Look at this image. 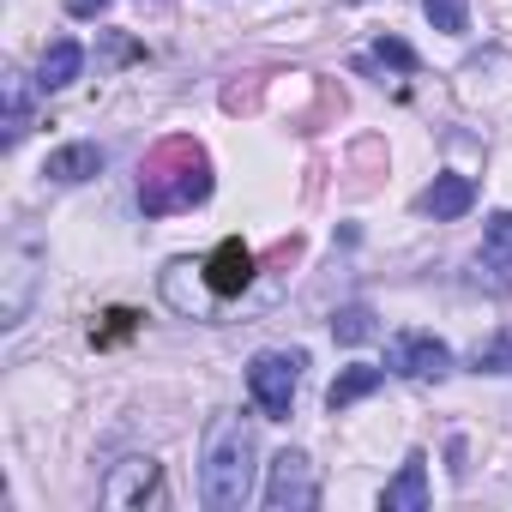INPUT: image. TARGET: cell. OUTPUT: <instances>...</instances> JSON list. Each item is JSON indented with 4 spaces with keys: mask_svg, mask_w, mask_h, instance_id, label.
Returning <instances> with one entry per match:
<instances>
[{
    "mask_svg": "<svg viewBox=\"0 0 512 512\" xmlns=\"http://www.w3.org/2000/svg\"><path fill=\"white\" fill-rule=\"evenodd\" d=\"M386 368L404 374V380H440L452 368V350L434 338V332H398L386 344Z\"/></svg>",
    "mask_w": 512,
    "mask_h": 512,
    "instance_id": "5",
    "label": "cell"
},
{
    "mask_svg": "<svg viewBox=\"0 0 512 512\" xmlns=\"http://www.w3.org/2000/svg\"><path fill=\"white\" fill-rule=\"evenodd\" d=\"M25 127H31V91L19 73H7V145H19Z\"/></svg>",
    "mask_w": 512,
    "mask_h": 512,
    "instance_id": "13",
    "label": "cell"
},
{
    "mask_svg": "<svg viewBox=\"0 0 512 512\" xmlns=\"http://www.w3.org/2000/svg\"><path fill=\"white\" fill-rule=\"evenodd\" d=\"M151 494H157V458H127L103 488L109 506H133V500H151Z\"/></svg>",
    "mask_w": 512,
    "mask_h": 512,
    "instance_id": "9",
    "label": "cell"
},
{
    "mask_svg": "<svg viewBox=\"0 0 512 512\" xmlns=\"http://www.w3.org/2000/svg\"><path fill=\"white\" fill-rule=\"evenodd\" d=\"M199 272H205V290L211 296H241L253 284V253L241 247V235H229V241H217V253H211Z\"/></svg>",
    "mask_w": 512,
    "mask_h": 512,
    "instance_id": "6",
    "label": "cell"
},
{
    "mask_svg": "<svg viewBox=\"0 0 512 512\" xmlns=\"http://www.w3.org/2000/svg\"><path fill=\"white\" fill-rule=\"evenodd\" d=\"M512 368V338H494L476 350V374H506Z\"/></svg>",
    "mask_w": 512,
    "mask_h": 512,
    "instance_id": "18",
    "label": "cell"
},
{
    "mask_svg": "<svg viewBox=\"0 0 512 512\" xmlns=\"http://www.w3.org/2000/svg\"><path fill=\"white\" fill-rule=\"evenodd\" d=\"M253 458H260V446H253V428L241 416H211L205 428V446H199V500L211 512H235L247 506L253 494Z\"/></svg>",
    "mask_w": 512,
    "mask_h": 512,
    "instance_id": "1",
    "label": "cell"
},
{
    "mask_svg": "<svg viewBox=\"0 0 512 512\" xmlns=\"http://www.w3.org/2000/svg\"><path fill=\"white\" fill-rule=\"evenodd\" d=\"M314 500H320V488H314L308 452L284 446V452L272 458V476H266V506H272V512H308Z\"/></svg>",
    "mask_w": 512,
    "mask_h": 512,
    "instance_id": "4",
    "label": "cell"
},
{
    "mask_svg": "<svg viewBox=\"0 0 512 512\" xmlns=\"http://www.w3.org/2000/svg\"><path fill=\"white\" fill-rule=\"evenodd\" d=\"M380 506H386V512H422V506H428V458H422V452H410V458L398 464V476L386 482Z\"/></svg>",
    "mask_w": 512,
    "mask_h": 512,
    "instance_id": "7",
    "label": "cell"
},
{
    "mask_svg": "<svg viewBox=\"0 0 512 512\" xmlns=\"http://www.w3.org/2000/svg\"><path fill=\"white\" fill-rule=\"evenodd\" d=\"M211 199V163L193 139H169L151 163H145V181H139V205L151 217L163 211H193Z\"/></svg>",
    "mask_w": 512,
    "mask_h": 512,
    "instance_id": "2",
    "label": "cell"
},
{
    "mask_svg": "<svg viewBox=\"0 0 512 512\" xmlns=\"http://www.w3.org/2000/svg\"><path fill=\"white\" fill-rule=\"evenodd\" d=\"M79 67H85V49H79L73 37H61V43H49V49H43L37 85H43V91H61V85H73V79H79Z\"/></svg>",
    "mask_w": 512,
    "mask_h": 512,
    "instance_id": "10",
    "label": "cell"
},
{
    "mask_svg": "<svg viewBox=\"0 0 512 512\" xmlns=\"http://www.w3.org/2000/svg\"><path fill=\"white\" fill-rule=\"evenodd\" d=\"M302 368H308V356H302V350H266V356H253V362H247L253 404H260L272 422H284V416H290L296 386H302Z\"/></svg>",
    "mask_w": 512,
    "mask_h": 512,
    "instance_id": "3",
    "label": "cell"
},
{
    "mask_svg": "<svg viewBox=\"0 0 512 512\" xmlns=\"http://www.w3.org/2000/svg\"><path fill=\"white\" fill-rule=\"evenodd\" d=\"M103 7H109V0H67V13H73V19H97Z\"/></svg>",
    "mask_w": 512,
    "mask_h": 512,
    "instance_id": "20",
    "label": "cell"
},
{
    "mask_svg": "<svg viewBox=\"0 0 512 512\" xmlns=\"http://www.w3.org/2000/svg\"><path fill=\"white\" fill-rule=\"evenodd\" d=\"M380 61H392V67H404V73L416 67V55H410V49H404L398 37H386V43H380Z\"/></svg>",
    "mask_w": 512,
    "mask_h": 512,
    "instance_id": "19",
    "label": "cell"
},
{
    "mask_svg": "<svg viewBox=\"0 0 512 512\" xmlns=\"http://www.w3.org/2000/svg\"><path fill=\"white\" fill-rule=\"evenodd\" d=\"M380 386H386V368H362V362H356V368H344V374L332 380L326 404H332V410H350V404H362V398L380 392Z\"/></svg>",
    "mask_w": 512,
    "mask_h": 512,
    "instance_id": "12",
    "label": "cell"
},
{
    "mask_svg": "<svg viewBox=\"0 0 512 512\" xmlns=\"http://www.w3.org/2000/svg\"><path fill=\"white\" fill-rule=\"evenodd\" d=\"M332 338H338V344H362V338H374V314H368V308H344V314L332 320Z\"/></svg>",
    "mask_w": 512,
    "mask_h": 512,
    "instance_id": "15",
    "label": "cell"
},
{
    "mask_svg": "<svg viewBox=\"0 0 512 512\" xmlns=\"http://www.w3.org/2000/svg\"><path fill=\"white\" fill-rule=\"evenodd\" d=\"M25 296H31V260H13V296H7V308H0V326H19Z\"/></svg>",
    "mask_w": 512,
    "mask_h": 512,
    "instance_id": "16",
    "label": "cell"
},
{
    "mask_svg": "<svg viewBox=\"0 0 512 512\" xmlns=\"http://www.w3.org/2000/svg\"><path fill=\"white\" fill-rule=\"evenodd\" d=\"M97 169H103V151H97V145H61V151L43 163L49 181H91Z\"/></svg>",
    "mask_w": 512,
    "mask_h": 512,
    "instance_id": "11",
    "label": "cell"
},
{
    "mask_svg": "<svg viewBox=\"0 0 512 512\" xmlns=\"http://www.w3.org/2000/svg\"><path fill=\"white\" fill-rule=\"evenodd\" d=\"M422 13L434 19V31H446V37H458L464 31V0H422Z\"/></svg>",
    "mask_w": 512,
    "mask_h": 512,
    "instance_id": "17",
    "label": "cell"
},
{
    "mask_svg": "<svg viewBox=\"0 0 512 512\" xmlns=\"http://www.w3.org/2000/svg\"><path fill=\"white\" fill-rule=\"evenodd\" d=\"M482 253H488V266H500V278H512V211H500V217L488 223Z\"/></svg>",
    "mask_w": 512,
    "mask_h": 512,
    "instance_id": "14",
    "label": "cell"
},
{
    "mask_svg": "<svg viewBox=\"0 0 512 512\" xmlns=\"http://www.w3.org/2000/svg\"><path fill=\"white\" fill-rule=\"evenodd\" d=\"M470 205H476V181H470V175H434V187L422 193V211L440 217V223L464 217Z\"/></svg>",
    "mask_w": 512,
    "mask_h": 512,
    "instance_id": "8",
    "label": "cell"
}]
</instances>
